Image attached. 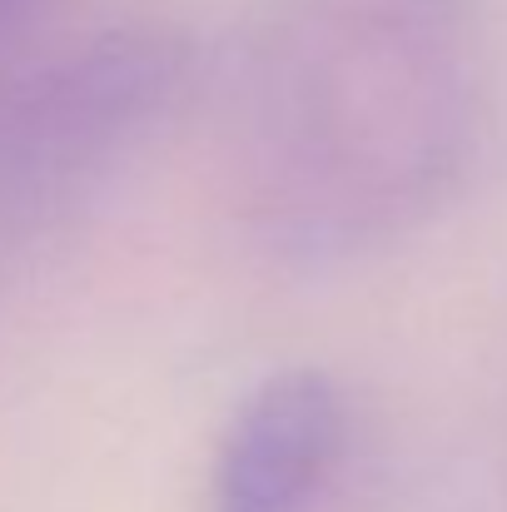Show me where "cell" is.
<instances>
[{
    "instance_id": "2",
    "label": "cell",
    "mask_w": 507,
    "mask_h": 512,
    "mask_svg": "<svg viewBox=\"0 0 507 512\" xmlns=\"http://www.w3.org/2000/svg\"><path fill=\"white\" fill-rule=\"evenodd\" d=\"M343 393L324 368L264 378L229 418L214 473V512H309L343 458Z\"/></svg>"
},
{
    "instance_id": "1",
    "label": "cell",
    "mask_w": 507,
    "mask_h": 512,
    "mask_svg": "<svg viewBox=\"0 0 507 512\" xmlns=\"http://www.w3.org/2000/svg\"><path fill=\"white\" fill-rule=\"evenodd\" d=\"M468 85L408 15L304 0L269 15L229 80L234 174L294 249H358L418 224L468 155Z\"/></svg>"
},
{
    "instance_id": "3",
    "label": "cell",
    "mask_w": 507,
    "mask_h": 512,
    "mask_svg": "<svg viewBox=\"0 0 507 512\" xmlns=\"http://www.w3.org/2000/svg\"><path fill=\"white\" fill-rule=\"evenodd\" d=\"M80 0H0V70L35 55V40H45Z\"/></svg>"
}]
</instances>
